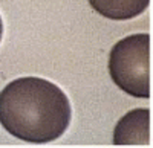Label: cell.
I'll return each instance as SVG.
<instances>
[{"label":"cell","instance_id":"277c9868","mask_svg":"<svg viewBox=\"0 0 153 148\" xmlns=\"http://www.w3.org/2000/svg\"><path fill=\"white\" fill-rule=\"evenodd\" d=\"M150 0H89L98 14L110 20H130L147 9Z\"/></svg>","mask_w":153,"mask_h":148},{"label":"cell","instance_id":"5b68a950","mask_svg":"<svg viewBox=\"0 0 153 148\" xmlns=\"http://www.w3.org/2000/svg\"><path fill=\"white\" fill-rule=\"evenodd\" d=\"M2 35H3V23H2V17H0V40H2Z\"/></svg>","mask_w":153,"mask_h":148},{"label":"cell","instance_id":"7a4b0ae2","mask_svg":"<svg viewBox=\"0 0 153 148\" xmlns=\"http://www.w3.org/2000/svg\"><path fill=\"white\" fill-rule=\"evenodd\" d=\"M109 73L123 92L147 99L150 96V35L133 34L120 40L109 55Z\"/></svg>","mask_w":153,"mask_h":148},{"label":"cell","instance_id":"6da1fadb","mask_svg":"<svg viewBox=\"0 0 153 148\" xmlns=\"http://www.w3.org/2000/svg\"><path fill=\"white\" fill-rule=\"evenodd\" d=\"M72 110L57 84L37 77L11 81L0 92V124L17 139L48 144L65 134Z\"/></svg>","mask_w":153,"mask_h":148},{"label":"cell","instance_id":"3957f363","mask_svg":"<svg viewBox=\"0 0 153 148\" xmlns=\"http://www.w3.org/2000/svg\"><path fill=\"white\" fill-rule=\"evenodd\" d=\"M149 108H135L126 113L113 130L115 145H149Z\"/></svg>","mask_w":153,"mask_h":148}]
</instances>
